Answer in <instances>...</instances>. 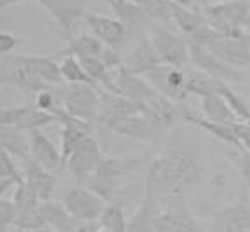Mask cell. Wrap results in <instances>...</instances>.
Returning <instances> with one entry per match:
<instances>
[{"label": "cell", "instance_id": "cell-1", "mask_svg": "<svg viewBox=\"0 0 250 232\" xmlns=\"http://www.w3.org/2000/svg\"><path fill=\"white\" fill-rule=\"evenodd\" d=\"M201 166L196 154L182 145H170L152 159L146 178V194L161 212L184 210L186 194L198 183Z\"/></svg>", "mask_w": 250, "mask_h": 232}, {"label": "cell", "instance_id": "cell-2", "mask_svg": "<svg viewBox=\"0 0 250 232\" xmlns=\"http://www.w3.org/2000/svg\"><path fill=\"white\" fill-rule=\"evenodd\" d=\"M138 168H140V159L137 157H114L104 154L96 166L95 174L84 185L108 204L116 199L117 192L121 191L129 174Z\"/></svg>", "mask_w": 250, "mask_h": 232}, {"label": "cell", "instance_id": "cell-3", "mask_svg": "<svg viewBox=\"0 0 250 232\" xmlns=\"http://www.w3.org/2000/svg\"><path fill=\"white\" fill-rule=\"evenodd\" d=\"M201 14L213 30L228 37H250L245 21L250 14V0L213 2L201 5Z\"/></svg>", "mask_w": 250, "mask_h": 232}, {"label": "cell", "instance_id": "cell-4", "mask_svg": "<svg viewBox=\"0 0 250 232\" xmlns=\"http://www.w3.org/2000/svg\"><path fill=\"white\" fill-rule=\"evenodd\" d=\"M62 101L63 110L68 116L84 122H95L100 108V87L88 84H63L54 89Z\"/></svg>", "mask_w": 250, "mask_h": 232}, {"label": "cell", "instance_id": "cell-5", "mask_svg": "<svg viewBox=\"0 0 250 232\" xmlns=\"http://www.w3.org/2000/svg\"><path fill=\"white\" fill-rule=\"evenodd\" d=\"M147 33L163 65L184 68L191 63V40L186 35L156 23H150Z\"/></svg>", "mask_w": 250, "mask_h": 232}, {"label": "cell", "instance_id": "cell-6", "mask_svg": "<svg viewBox=\"0 0 250 232\" xmlns=\"http://www.w3.org/2000/svg\"><path fill=\"white\" fill-rule=\"evenodd\" d=\"M65 56H75V58H98L110 68V70H117L119 66H123V56L117 53V49L107 46L100 39H96L93 33H81L77 37L68 39V44L63 49L56 51L53 54L54 59H63Z\"/></svg>", "mask_w": 250, "mask_h": 232}, {"label": "cell", "instance_id": "cell-7", "mask_svg": "<svg viewBox=\"0 0 250 232\" xmlns=\"http://www.w3.org/2000/svg\"><path fill=\"white\" fill-rule=\"evenodd\" d=\"M168 126L159 122L156 117L147 112H138L135 116H129L126 119L119 120L108 131L116 133L119 136L131 138V140L147 141V143H156L159 138H163L168 133Z\"/></svg>", "mask_w": 250, "mask_h": 232}, {"label": "cell", "instance_id": "cell-8", "mask_svg": "<svg viewBox=\"0 0 250 232\" xmlns=\"http://www.w3.org/2000/svg\"><path fill=\"white\" fill-rule=\"evenodd\" d=\"M62 203L70 212V215L79 222H98L107 206L104 199L96 195L86 185H75L68 189L63 195Z\"/></svg>", "mask_w": 250, "mask_h": 232}, {"label": "cell", "instance_id": "cell-9", "mask_svg": "<svg viewBox=\"0 0 250 232\" xmlns=\"http://www.w3.org/2000/svg\"><path fill=\"white\" fill-rule=\"evenodd\" d=\"M54 122H60L58 117L39 108L34 101L20 105V107H2L0 110V124L14 126L26 133L54 124Z\"/></svg>", "mask_w": 250, "mask_h": 232}, {"label": "cell", "instance_id": "cell-10", "mask_svg": "<svg viewBox=\"0 0 250 232\" xmlns=\"http://www.w3.org/2000/svg\"><path fill=\"white\" fill-rule=\"evenodd\" d=\"M191 63L198 70L205 72L207 75L213 77L215 80H221V82H245V75L240 68L228 65L210 49L200 46V44H194V42H191Z\"/></svg>", "mask_w": 250, "mask_h": 232}, {"label": "cell", "instance_id": "cell-11", "mask_svg": "<svg viewBox=\"0 0 250 232\" xmlns=\"http://www.w3.org/2000/svg\"><path fill=\"white\" fill-rule=\"evenodd\" d=\"M144 77L156 91L161 93L163 96H167L171 101H175V103H182L184 99L189 96L188 91H186V70L184 68H177V66L163 65L161 63Z\"/></svg>", "mask_w": 250, "mask_h": 232}, {"label": "cell", "instance_id": "cell-12", "mask_svg": "<svg viewBox=\"0 0 250 232\" xmlns=\"http://www.w3.org/2000/svg\"><path fill=\"white\" fill-rule=\"evenodd\" d=\"M104 155L100 150V145L96 143L95 136H88L81 143L75 152L65 162V168L70 173L72 178L77 182V185H84L91 178L96 171V166L100 162V157Z\"/></svg>", "mask_w": 250, "mask_h": 232}, {"label": "cell", "instance_id": "cell-13", "mask_svg": "<svg viewBox=\"0 0 250 232\" xmlns=\"http://www.w3.org/2000/svg\"><path fill=\"white\" fill-rule=\"evenodd\" d=\"M37 4H41L46 9L47 14L53 18L58 32L67 35L68 39H70L74 26L81 19H84V16L88 13L86 0H39Z\"/></svg>", "mask_w": 250, "mask_h": 232}, {"label": "cell", "instance_id": "cell-14", "mask_svg": "<svg viewBox=\"0 0 250 232\" xmlns=\"http://www.w3.org/2000/svg\"><path fill=\"white\" fill-rule=\"evenodd\" d=\"M114 80H116L117 95L131 99L142 110L159 95L154 87L147 82L146 77L131 74L125 66H119L117 70H114Z\"/></svg>", "mask_w": 250, "mask_h": 232}, {"label": "cell", "instance_id": "cell-15", "mask_svg": "<svg viewBox=\"0 0 250 232\" xmlns=\"http://www.w3.org/2000/svg\"><path fill=\"white\" fill-rule=\"evenodd\" d=\"M7 59L14 63V65L21 66L23 70L30 72L32 75H35L37 79L44 80L46 84L53 87L63 86L62 68L60 63L53 58V56H35V54H7Z\"/></svg>", "mask_w": 250, "mask_h": 232}, {"label": "cell", "instance_id": "cell-16", "mask_svg": "<svg viewBox=\"0 0 250 232\" xmlns=\"http://www.w3.org/2000/svg\"><path fill=\"white\" fill-rule=\"evenodd\" d=\"M158 65H161V59H159L158 53L150 42L149 33L146 32L137 35L133 47L126 51V54L123 56V66L131 74L144 77Z\"/></svg>", "mask_w": 250, "mask_h": 232}, {"label": "cell", "instance_id": "cell-17", "mask_svg": "<svg viewBox=\"0 0 250 232\" xmlns=\"http://www.w3.org/2000/svg\"><path fill=\"white\" fill-rule=\"evenodd\" d=\"M2 86H11L18 91L25 93L28 96V99L34 101L42 91L53 89V86L46 84L44 80L37 79L35 75H32L30 72L23 70L21 66L14 65L11 59H7L5 56H2Z\"/></svg>", "mask_w": 250, "mask_h": 232}, {"label": "cell", "instance_id": "cell-18", "mask_svg": "<svg viewBox=\"0 0 250 232\" xmlns=\"http://www.w3.org/2000/svg\"><path fill=\"white\" fill-rule=\"evenodd\" d=\"M138 112H142V108L137 103H133L131 99L108 91H100V108H98L96 122L104 128L110 129L119 120L135 116Z\"/></svg>", "mask_w": 250, "mask_h": 232}, {"label": "cell", "instance_id": "cell-19", "mask_svg": "<svg viewBox=\"0 0 250 232\" xmlns=\"http://www.w3.org/2000/svg\"><path fill=\"white\" fill-rule=\"evenodd\" d=\"M30 157L37 164L46 168L51 173H58L65 170V159H63L62 149L54 145L53 141L41 131L34 129L30 131Z\"/></svg>", "mask_w": 250, "mask_h": 232}, {"label": "cell", "instance_id": "cell-20", "mask_svg": "<svg viewBox=\"0 0 250 232\" xmlns=\"http://www.w3.org/2000/svg\"><path fill=\"white\" fill-rule=\"evenodd\" d=\"M84 23L88 25V28L91 30V33L96 39H100L104 44L114 47V49L125 46L126 39L129 35L126 26L117 18L102 16V14L96 13H86Z\"/></svg>", "mask_w": 250, "mask_h": 232}, {"label": "cell", "instance_id": "cell-21", "mask_svg": "<svg viewBox=\"0 0 250 232\" xmlns=\"http://www.w3.org/2000/svg\"><path fill=\"white\" fill-rule=\"evenodd\" d=\"M212 225L221 232H250V204L233 203L212 215Z\"/></svg>", "mask_w": 250, "mask_h": 232}, {"label": "cell", "instance_id": "cell-22", "mask_svg": "<svg viewBox=\"0 0 250 232\" xmlns=\"http://www.w3.org/2000/svg\"><path fill=\"white\" fill-rule=\"evenodd\" d=\"M21 171H23L25 183L39 195L41 201H49L53 197L54 189H56V176H54V173L47 171L46 168H42L32 157L23 161Z\"/></svg>", "mask_w": 250, "mask_h": 232}, {"label": "cell", "instance_id": "cell-23", "mask_svg": "<svg viewBox=\"0 0 250 232\" xmlns=\"http://www.w3.org/2000/svg\"><path fill=\"white\" fill-rule=\"evenodd\" d=\"M112 9L114 16L126 26L128 33H146L152 21L144 14V11L131 0H105Z\"/></svg>", "mask_w": 250, "mask_h": 232}, {"label": "cell", "instance_id": "cell-24", "mask_svg": "<svg viewBox=\"0 0 250 232\" xmlns=\"http://www.w3.org/2000/svg\"><path fill=\"white\" fill-rule=\"evenodd\" d=\"M62 154L63 159L67 162V159L75 152V149L83 143L88 136H91V124L84 122L81 119H75L72 116H65L62 120Z\"/></svg>", "mask_w": 250, "mask_h": 232}, {"label": "cell", "instance_id": "cell-25", "mask_svg": "<svg viewBox=\"0 0 250 232\" xmlns=\"http://www.w3.org/2000/svg\"><path fill=\"white\" fill-rule=\"evenodd\" d=\"M41 213L46 225L53 229L54 232H72L79 225V220H75L70 215V212L65 208L62 201H53V199L42 201Z\"/></svg>", "mask_w": 250, "mask_h": 232}, {"label": "cell", "instance_id": "cell-26", "mask_svg": "<svg viewBox=\"0 0 250 232\" xmlns=\"http://www.w3.org/2000/svg\"><path fill=\"white\" fill-rule=\"evenodd\" d=\"M182 120H186L189 124L198 126L200 129H203V131H207L208 135H212L215 140L222 141V143L233 147V149H243L242 143H240V140H238V136H236V133L233 131L231 126L212 122V120H208L207 117L194 116V114H191L189 110H186V108H182Z\"/></svg>", "mask_w": 250, "mask_h": 232}, {"label": "cell", "instance_id": "cell-27", "mask_svg": "<svg viewBox=\"0 0 250 232\" xmlns=\"http://www.w3.org/2000/svg\"><path fill=\"white\" fill-rule=\"evenodd\" d=\"M0 145L9 155L20 159L21 162L30 159V135L14 126H2L0 129Z\"/></svg>", "mask_w": 250, "mask_h": 232}, {"label": "cell", "instance_id": "cell-28", "mask_svg": "<svg viewBox=\"0 0 250 232\" xmlns=\"http://www.w3.org/2000/svg\"><path fill=\"white\" fill-rule=\"evenodd\" d=\"M171 18H173V23H175L177 30H179L182 35H186L188 39H192L198 32L208 25V21L205 19V16L201 14V11H194V9L182 7L179 4H171Z\"/></svg>", "mask_w": 250, "mask_h": 232}, {"label": "cell", "instance_id": "cell-29", "mask_svg": "<svg viewBox=\"0 0 250 232\" xmlns=\"http://www.w3.org/2000/svg\"><path fill=\"white\" fill-rule=\"evenodd\" d=\"M201 107H203L205 117L212 120V122H219V124L226 126H233L234 122H238L236 116L229 108L228 101L219 93L201 98Z\"/></svg>", "mask_w": 250, "mask_h": 232}, {"label": "cell", "instance_id": "cell-30", "mask_svg": "<svg viewBox=\"0 0 250 232\" xmlns=\"http://www.w3.org/2000/svg\"><path fill=\"white\" fill-rule=\"evenodd\" d=\"M131 2H135L138 7L142 9L144 14L152 23L165 26V28L177 30L175 23H173V18H171V9L168 0H131Z\"/></svg>", "mask_w": 250, "mask_h": 232}, {"label": "cell", "instance_id": "cell-31", "mask_svg": "<svg viewBox=\"0 0 250 232\" xmlns=\"http://www.w3.org/2000/svg\"><path fill=\"white\" fill-rule=\"evenodd\" d=\"M192 215L188 208L184 210H167L156 215L152 232H184Z\"/></svg>", "mask_w": 250, "mask_h": 232}, {"label": "cell", "instance_id": "cell-32", "mask_svg": "<svg viewBox=\"0 0 250 232\" xmlns=\"http://www.w3.org/2000/svg\"><path fill=\"white\" fill-rule=\"evenodd\" d=\"M219 89V80L207 75L205 72L198 70H186V91L188 95H194L198 98L215 95Z\"/></svg>", "mask_w": 250, "mask_h": 232}, {"label": "cell", "instance_id": "cell-33", "mask_svg": "<svg viewBox=\"0 0 250 232\" xmlns=\"http://www.w3.org/2000/svg\"><path fill=\"white\" fill-rule=\"evenodd\" d=\"M159 213L156 204L152 203V199L144 195V201L140 204L133 216L128 220V229L126 232H152V225H154V218Z\"/></svg>", "mask_w": 250, "mask_h": 232}, {"label": "cell", "instance_id": "cell-34", "mask_svg": "<svg viewBox=\"0 0 250 232\" xmlns=\"http://www.w3.org/2000/svg\"><path fill=\"white\" fill-rule=\"evenodd\" d=\"M23 182H25L23 171L16 168L13 155H9L7 152L2 150L0 154V195L5 197V194L11 189H16Z\"/></svg>", "mask_w": 250, "mask_h": 232}, {"label": "cell", "instance_id": "cell-35", "mask_svg": "<svg viewBox=\"0 0 250 232\" xmlns=\"http://www.w3.org/2000/svg\"><path fill=\"white\" fill-rule=\"evenodd\" d=\"M98 225L108 232H126L128 229V218L125 215V208L121 203L112 201L105 206L104 213L98 218Z\"/></svg>", "mask_w": 250, "mask_h": 232}, {"label": "cell", "instance_id": "cell-36", "mask_svg": "<svg viewBox=\"0 0 250 232\" xmlns=\"http://www.w3.org/2000/svg\"><path fill=\"white\" fill-rule=\"evenodd\" d=\"M217 93L228 101L229 108L234 112V116H236L238 122H247V124H250V103L249 101H245V99L238 95L229 84L221 82V80H219V89H217Z\"/></svg>", "mask_w": 250, "mask_h": 232}, {"label": "cell", "instance_id": "cell-37", "mask_svg": "<svg viewBox=\"0 0 250 232\" xmlns=\"http://www.w3.org/2000/svg\"><path fill=\"white\" fill-rule=\"evenodd\" d=\"M60 68H62V75L65 84H88V86L98 87L75 56H65L60 61Z\"/></svg>", "mask_w": 250, "mask_h": 232}, {"label": "cell", "instance_id": "cell-38", "mask_svg": "<svg viewBox=\"0 0 250 232\" xmlns=\"http://www.w3.org/2000/svg\"><path fill=\"white\" fill-rule=\"evenodd\" d=\"M11 199H13L14 204H16L18 213L37 210V208H41V203H42L41 199H39V195L35 194V192L32 191V189H30L25 182L20 183V185L14 189L13 197H11Z\"/></svg>", "mask_w": 250, "mask_h": 232}, {"label": "cell", "instance_id": "cell-39", "mask_svg": "<svg viewBox=\"0 0 250 232\" xmlns=\"http://www.w3.org/2000/svg\"><path fill=\"white\" fill-rule=\"evenodd\" d=\"M42 227H47V225L44 222V218H42L41 208H37V210H32V212L18 213V218L14 222L13 229H16L20 232H34Z\"/></svg>", "mask_w": 250, "mask_h": 232}, {"label": "cell", "instance_id": "cell-40", "mask_svg": "<svg viewBox=\"0 0 250 232\" xmlns=\"http://www.w3.org/2000/svg\"><path fill=\"white\" fill-rule=\"evenodd\" d=\"M18 218V208L14 204L13 199L2 197L0 199V224H2V231L14 227V222Z\"/></svg>", "mask_w": 250, "mask_h": 232}, {"label": "cell", "instance_id": "cell-41", "mask_svg": "<svg viewBox=\"0 0 250 232\" xmlns=\"http://www.w3.org/2000/svg\"><path fill=\"white\" fill-rule=\"evenodd\" d=\"M234 164H236L238 171L242 174L243 182L247 183V187L250 189V150L245 149H233L231 154Z\"/></svg>", "mask_w": 250, "mask_h": 232}, {"label": "cell", "instance_id": "cell-42", "mask_svg": "<svg viewBox=\"0 0 250 232\" xmlns=\"http://www.w3.org/2000/svg\"><path fill=\"white\" fill-rule=\"evenodd\" d=\"M21 44H23V40H21L20 37H16L14 33L5 32V30L0 32V54H2V56L13 54V51L16 49V47H20Z\"/></svg>", "mask_w": 250, "mask_h": 232}, {"label": "cell", "instance_id": "cell-43", "mask_svg": "<svg viewBox=\"0 0 250 232\" xmlns=\"http://www.w3.org/2000/svg\"><path fill=\"white\" fill-rule=\"evenodd\" d=\"M231 128L236 133V136H238V140H240V143H242L243 149L250 150V124H247V122H234Z\"/></svg>", "mask_w": 250, "mask_h": 232}, {"label": "cell", "instance_id": "cell-44", "mask_svg": "<svg viewBox=\"0 0 250 232\" xmlns=\"http://www.w3.org/2000/svg\"><path fill=\"white\" fill-rule=\"evenodd\" d=\"M184 232H208V227H205L200 220H196L194 216H192L191 222L188 224V227H186Z\"/></svg>", "mask_w": 250, "mask_h": 232}, {"label": "cell", "instance_id": "cell-45", "mask_svg": "<svg viewBox=\"0 0 250 232\" xmlns=\"http://www.w3.org/2000/svg\"><path fill=\"white\" fill-rule=\"evenodd\" d=\"M98 222H79V225L72 232H96Z\"/></svg>", "mask_w": 250, "mask_h": 232}, {"label": "cell", "instance_id": "cell-46", "mask_svg": "<svg viewBox=\"0 0 250 232\" xmlns=\"http://www.w3.org/2000/svg\"><path fill=\"white\" fill-rule=\"evenodd\" d=\"M171 4H179L182 7H188V9H194V11H200L201 5H198V0H168Z\"/></svg>", "mask_w": 250, "mask_h": 232}, {"label": "cell", "instance_id": "cell-47", "mask_svg": "<svg viewBox=\"0 0 250 232\" xmlns=\"http://www.w3.org/2000/svg\"><path fill=\"white\" fill-rule=\"evenodd\" d=\"M21 0H0V9H7L13 5H20Z\"/></svg>", "mask_w": 250, "mask_h": 232}, {"label": "cell", "instance_id": "cell-48", "mask_svg": "<svg viewBox=\"0 0 250 232\" xmlns=\"http://www.w3.org/2000/svg\"><path fill=\"white\" fill-rule=\"evenodd\" d=\"M34 232H54V231L49 227H42V229H37V231H34Z\"/></svg>", "mask_w": 250, "mask_h": 232}, {"label": "cell", "instance_id": "cell-49", "mask_svg": "<svg viewBox=\"0 0 250 232\" xmlns=\"http://www.w3.org/2000/svg\"><path fill=\"white\" fill-rule=\"evenodd\" d=\"M208 232H221V231H219V229H217V227H213V225L210 224V227H208Z\"/></svg>", "mask_w": 250, "mask_h": 232}, {"label": "cell", "instance_id": "cell-50", "mask_svg": "<svg viewBox=\"0 0 250 232\" xmlns=\"http://www.w3.org/2000/svg\"><path fill=\"white\" fill-rule=\"evenodd\" d=\"M28 2H39V0H21V4H28Z\"/></svg>", "mask_w": 250, "mask_h": 232}, {"label": "cell", "instance_id": "cell-51", "mask_svg": "<svg viewBox=\"0 0 250 232\" xmlns=\"http://www.w3.org/2000/svg\"><path fill=\"white\" fill-rule=\"evenodd\" d=\"M96 232H108V231H105V229H102L100 225H98V229H96Z\"/></svg>", "mask_w": 250, "mask_h": 232}, {"label": "cell", "instance_id": "cell-52", "mask_svg": "<svg viewBox=\"0 0 250 232\" xmlns=\"http://www.w3.org/2000/svg\"><path fill=\"white\" fill-rule=\"evenodd\" d=\"M215 2H233V0H215Z\"/></svg>", "mask_w": 250, "mask_h": 232}]
</instances>
